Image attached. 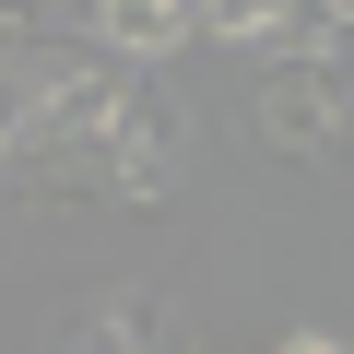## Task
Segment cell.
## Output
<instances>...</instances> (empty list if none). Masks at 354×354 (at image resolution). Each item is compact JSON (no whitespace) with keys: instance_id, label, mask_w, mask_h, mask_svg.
Listing matches in <instances>:
<instances>
[{"instance_id":"cell-2","label":"cell","mask_w":354,"mask_h":354,"mask_svg":"<svg viewBox=\"0 0 354 354\" xmlns=\"http://www.w3.org/2000/svg\"><path fill=\"white\" fill-rule=\"evenodd\" d=\"M95 36L106 48H189V0H95Z\"/></svg>"},{"instance_id":"cell-1","label":"cell","mask_w":354,"mask_h":354,"mask_svg":"<svg viewBox=\"0 0 354 354\" xmlns=\"http://www.w3.org/2000/svg\"><path fill=\"white\" fill-rule=\"evenodd\" d=\"M330 118H342V71H295V59H283V71L260 83V130H272V142H330Z\"/></svg>"},{"instance_id":"cell-3","label":"cell","mask_w":354,"mask_h":354,"mask_svg":"<svg viewBox=\"0 0 354 354\" xmlns=\"http://www.w3.org/2000/svg\"><path fill=\"white\" fill-rule=\"evenodd\" d=\"M283 354H342V342H330V330H295V342H283Z\"/></svg>"}]
</instances>
